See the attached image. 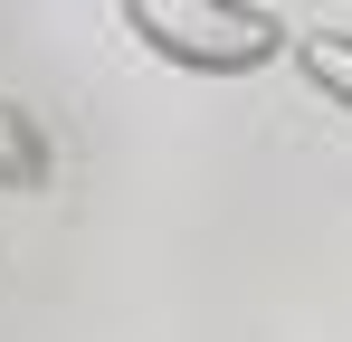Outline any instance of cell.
I'll use <instances>...</instances> for the list:
<instances>
[{
	"instance_id": "6da1fadb",
	"label": "cell",
	"mask_w": 352,
	"mask_h": 342,
	"mask_svg": "<svg viewBox=\"0 0 352 342\" xmlns=\"http://www.w3.org/2000/svg\"><path fill=\"white\" fill-rule=\"evenodd\" d=\"M115 10L153 57H172L190 76H248V67L286 57V38H295L257 0H115Z\"/></svg>"
},
{
	"instance_id": "7a4b0ae2",
	"label": "cell",
	"mask_w": 352,
	"mask_h": 342,
	"mask_svg": "<svg viewBox=\"0 0 352 342\" xmlns=\"http://www.w3.org/2000/svg\"><path fill=\"white\" fill-rule=\"evenodd\" d=\"M286 57L305 67V86H314L324 105L352 114V29H305V38H286Z\"/></svg>"
},
{
	"instance_id": "3957f363",
	"label": "cell",
	"mask_w": 352,
	"mask_h": 342,
	"mask_svg": "<svg viewBox=\"0 0 352 342\" xmlns=\"http://www.w3.org/2000/svg\"><path fill=\"white\" fill-rule=\"evenodd\" d=\"M38 171H48V143H38V124H29L19 105H0V181H19V190H29Z\"/></svg>"
}]
</instances>
